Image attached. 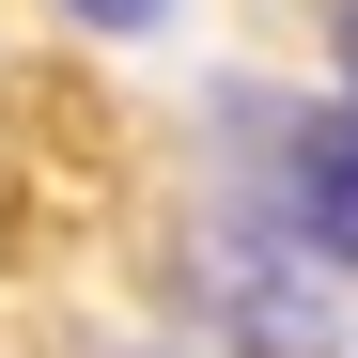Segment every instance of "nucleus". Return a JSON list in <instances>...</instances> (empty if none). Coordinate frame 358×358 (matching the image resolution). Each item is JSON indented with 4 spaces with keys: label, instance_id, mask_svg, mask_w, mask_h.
<instances>
[{
    "label": "nucleus",
    "instance_id": "obj_3",
    "mask_svg": "<svg viewBox=\"0 0 358 358\" xmlns=\"http://www.w3.org/2000/svg\"><path fill=\"white\" fill-rule=\"evenodd\" d=\"M343 47H358V16H343Z\"/></svg>",
    "mask_w": 358,
    "mask_h": 358
},
{
    "label": "nucleus",
    "instance_id": "obj_2",
    "mask_svg": "<svg viewBox=\"0 0 358 358\" xmlns=\"http://www.w3.org/2000/svg\"><path fill=\"white\" fill-rule=\"evenodd\" d=\"M63 16H78V31H156L171 0H63Z\"/></svg>",
    "mask_w": 358,
    "mask_h": 358
},
{
    "label": "nucleus",
    "instance_id": "obj_1",
    "mask_svg": "<svg viewBox=\"0 0 358 358\" xmlns=\"http://www.w3.org/2000/svg\"><path fill=\"white\" fill-rule=\"evenodd\" d=\"M234 125H250V218H265L312 280H343V265H358V94L234 109Z\"/></svg>",
    "mask_w": 358,
    "mask_h": 358
}]
</instances>
